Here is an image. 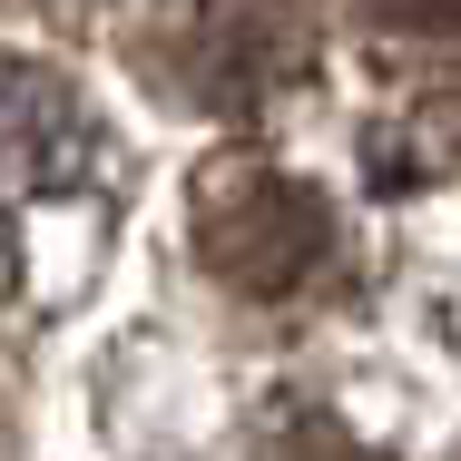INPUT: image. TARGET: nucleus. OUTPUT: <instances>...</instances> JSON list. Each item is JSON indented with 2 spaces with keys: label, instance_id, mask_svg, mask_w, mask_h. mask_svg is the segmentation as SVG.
Listing matches in <instances>:
<instances>
[{
  "label": "nucleus",
  "instance_id": "1",
  "mask_svg": "<svg viewBox=\"0 0 461 461\" xmlns=\"http://www.w3.org/2000/svg\"><path fill=\"white\" fill-rule=\"evenodd\" d=\"M196 236H206V276L236 294H294L304 276L334 266V206L285 167H226L196 196Z\"/></svg>",
  "mask_w": 461,
  "mask_h": 461
},
{
  "label": "nucleus",
  "instance_id": "2",
  "mask_svg": "<svg viewBox=\"0 0 461 461\" xmlns=\"http://www.w3.org/2000/svg\"><path fill=\"white\" fill-rule=\"evenodd\" d=\"M186 59H196V79H206L216 108H256V98H276L285 79H304L314 40H304V20H294L285 0H206Z\"/></svg>",
  "mask_w": 461,
  "mask_h": 461
},
{
  "label": "nucleus",
  "instance_id": "3",
  "mask_svg": "<svg viewBox=\"0 0 461 461\" xmlns=\"http://www.w3.org/2000/svg\"><path fill=\"white\" fill-rule=\"evenodd\" d=\"M79 148V98L50 89L40 69H0V236H10V206L20 196H50L69 186Z\"/></svg>",
  "mask_w": 461,
  "mask_h": 461
},
{
  "label": "nucleus",
  "instance_id": "4",
  "mask_svg": "<svg viewBox=\"0 0 461 461\" xmlns=\"http://www.w3.org/2000/svg\"><path fill=\"white\" fill-rule=\"evenodd\" d=\"M383 30H461V0H364Z\"/></svg>",
  "mask_w": 461,
  "mask_h": 461
}]
</instances>
